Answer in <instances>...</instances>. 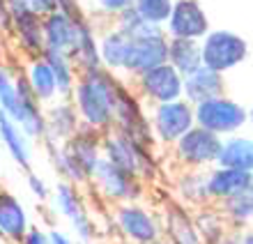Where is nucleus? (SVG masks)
I'll return each mask as SVG.
<instances>
[{
    "instance_id": "obj_12",
    "label": "nucleus",
    "mask_w": 253,
    "mask_h": 244,
    "mask_svg": "<svg viewBox=\"0 0 253 244\" xmlns=\"http://www.w3.org/2000/svg\"><path fill=\"white\" fill-rule=\"evenodd\" d=\"M138 88L143 97L154 104H168L182 97V76L168 62H164L138 76Z\"/></svg>"
},
{
    "instance_id": "obj_37",
    "label": "nucleus",
    "mask_w": 253,
    "mask_h": 244,
    "mask_svg": "<svg viewBox=\"0 0 253 244\" xmlns=\"http://www.w3.org/2000/svg\"><path fill=\"white\" fill-rule=\"evenodd\" d=\"M28 5L40 16H48V14L58 12V0H28Z\"/></svg>"
},
{
    "instance_id": "obj_39",
    "label": "nucleus",
    "mask_w": 253,
    "mask_h": 244,
    "mask_svg": "<svg viewBox=\"0 0 253 244\" xmlns=\"http://www.w3.org/2000/svg\"><path fill=\"white\" fill-rule=\"evenodd\" d=\"M97 2L108 14H120V12H125L126 7L133 5V0H97Z\"/></svg>"
},
{
    "instance_id": "obj_32",
    "label": "nucleus",
    "mask_w": 253,
    "mask_h": 244,
    "mask_svg": "<svg viewBox=\"0 0 253 244\" xmlns=\"http://www.w3.org/2000/svg\"><path fill=\"white\" fill-rule=\"evenodd\" d=\"M177 192L180 196L191 205H205L210 200V192H207V173H184L177 182Z\"/></svg>"
},
{
    "instance_id": "obj_16",
    "label": "nucleus",
    "mask_w": 253,
    "mask_h": 244,
    "mask_svg": "<svg viewBox=\"0 0 253 244\" xmlns=\"http://www.w3.org/2000/svg\"><path fill=\"white\" fill-rule=\"evenodd\" d=\"M101 141H104V134L81 125L79 132L74 134L67 143H62L67 154L74 159V164L87 175V182H90V175L94 173L97 164L104 159V154H101Z\"/></svg>"
},
{
    "instance_id": "obj_45",
    "label": "nucleus",
    "mask_w": 253,
    "mask_h": 244,
    "mask_svg": "<svg viewBox=\"0 0 253 244\" xmlns=\"http://www.w3.org/2000/svg\"><path fill=\"white\" fill-rule=\"evenodd\" d=\"M152 244H170V242H166V240H159V242H152Z\"/></svg>"
},
{
    "instance_id": "obj_46",
    "label": "nucleus",
    "mask_w": 253,
    "mask_h": 244,
    "mask_svg": "<svg viewBox=\"0 0 253 244\" xmlns=\"http://www.w3.org/2000/svg\"><path fill=\"white\" fill-rule=\"evenodd\" d=\"M251 182H253V173H251Z\"/></svg>"
},
{
    "instance_id": "obj_25",
    "label": "nucleus",
    "mask_w": 253,
    "mask_h": 244,
    "mask_svg": "<svg viewBox=\"0 0 253 244\" xmlns=\"http://www.w3.org/2000/svg\"><path fill=\"white\" fill-rule=\"evenodd\" d=\"M23 74H26L28 86H30V90H33L35 99H37L42 106L53 104L55 97H58V86H55L53 72H51V67L46 65V60L44 58L30 60L28 72H23Z\"/></svg>"
},
{
    "instance_id": "obj_26",
    "label": "nucleus",
    "mask_w": 253,
    "mask_h": 244,
    "mask_svg": "<svg viewBox=\"0 0 253 244\" xmlns=\"http://www.w3.org/2000/svg\"><path fill=\"white\" fill-rule=\"evenodd\" d=\"M42 58L46 60V65L51 67L53 72V79H55V86H58V97L60 99H72V93H74V86H76V67L74 62L69 60V55L60 51H51V49H44Z\"/></svg>"
},
{
    "instance_id": "obj_13",
    "label": "nucleus",
    "mask_w": 253,
    "mask_h": 244,
    "mask_svg": "<svg viewBox=\"0 0 253 244\" xmlns=\"http://www.w3.org/2000/svg\"><path fill=\"white\" fill-rule=\"evenodd\" d=\"M83 16H67L62 12H53L48 16H42V30H44V49L60 51L72 58Z\"/></svg>"
},
{
    "instance_id": "obj_24",
    "label": "nucleus",
    "mask_w": 253,
    "mask_h": 244,
    "mask_svg": "<svg viewBox=\"0 0 253 244\" xmlns=\"http://www.w3.org/2000/svg\"><path fill=\"white\" fill-rule=\"evenodd\" d=\"M76 67L79 74L85 72H94V69H101V58H99V42L94 40V33L90 23L85 19L81 21V30H79V42H76V49H74L72 58H69Z\"/></svg>"
},
{
    "instance_id": "obj_6",
    "label": "nucleus",
    "mask_w": 253,
    "mask_h": 244,
    "mask_svg": "<svg viewBox=\"0 0 253 244\" xmlns=\"http://www.w3.org/2000/svg\"><path fill=\"white\" fill-rule=\"evenodd\" d=\"M196 127L193 120V106L187 104L184 99L168 101V104H157L152 115H150V129L152 136L161 143H177L184 134Z\"/></svg>"
},
{
    "instance_id": "obj_19",
    "label": "nucleus",
    "mask_w": 253,
    "mask_h": 244,
    "mask_svg": "<svg viewBox=\"0 0 253 244\" xmlns=\"http://www.w3.org/2000/svg\"><path fill=\"white\" fill-rule=\"evenodd\" d=\"M221 95H223V79H221V74L212 72L207 67H200L182 79V97H187L184 101L191 106H198L207 99L221 97Z\"/></svg>"
},
{
    "instance_id": "obj_41",
    "label": "nucleus",
    "mask_w": 253,
    "mask_h": 244,
    "mask_svg": "<svg viewBox=\"0 0 253 244\" xmlns=\"http://www.w3.org/2000/svg\"><path fill=\"white\" fill-rule=\"evenodd\" d=\"M48 240H51V244H74L72 240L67 238L65 233H60V231H51L48 233Z\"/></svg>"
},
{
    "instance_id": "obj_42",
    "label": "nucleus",
    "mask_w": 253,
    "mask_h": 244,
    "mask_svg": "<svg viewBox=\"0 0 253 244\" xmlns=\"http://www.w3.org/2000/svg\"><path fill=\"white\" fill-rule=\"evenodd\" d=\"M216 244H242V235L240 233H226Z\"/></svg>"
},
{
    "instance_id": "obj_38",
    "label": "nucleus",
    "mask_w": 253,
    "mask_h": 244,
    "mask_svg": "<svg viewBox=\"0 0 253 244\" xmlns=\"http://www.w3.org/2000/svg\"><path fill=\"white\" fill-rule=\"evenodd\" d=\"M21 244H51V240H48V233H44L37 226H30L28 233L23 235V240H21Z\"/></svg>"
},
{
    "instance_id": "obj_15",
    "label": "nucleus",
    "mask_w": 253,
    "mask_h": 244,
    "mask_svg": "<svg viewBox=\"0 0 253 244\" xmlns=\"http://www.w3.org/2000/svg\"><path fill=\"white\" fill-rule=\"evenodd\" d=\"M207 16L203 7L196 0H177L173 5L170 19H168V30L175 40H198L207 33Z\"/></svg>"
},
{
    "instance_id": "obj_5",
    "label": "nucleus",
    "mask_w": 253,
    "mask_h": 244,
    "mask_svg": "<svg viewBox=\"0 0 253 244\" xmlns=\"http://www.w3.org/2000/svg\"><path fill=\"white\" fill-rule=\"evenodd\" d=\"M87 185L92 187L101 198H106L108 203L115 205L136 203L143 196V182L131 178V175H126L120 168H115L113 164H108L106 159H101L97 164Z\"/></svg>"
},
{
    "instance_id": "obj_10",
    "label": "nucleus",
    "mask_w": 253,
    "mask_h": 244,
    "mask_svg": "<svg viewBox=\"0 0 253 244\" xmlns=\"http://www.w3.org/2000/svg\"><path fill=\"white\" fill-rule=\"evenodd\" d=\"M12 30L19 40V47L23 53L30 55V60L42 58L44 53V30H42V16L35 14L28 5V0H7Z\"/></svg>"
},
{
    "instance_id": "obj_22",
    "label": "nucleus",
    "mask_w": 253,
    "mask_h": 244,
    "mask_svg": "<svg viewBox=\"0 0 253 244\" xmlns=\"http://www.w3.org/2000/svg\"><path fill=\"white\" fill-rule=\"evenodd\" d=\"M0 141H2L5 150L9 152V157H12L23 171H30V161H33L30 141L26 139V134L21 132V127L2 111H0Z\"/></svg>"
},
{
    "instance_id": "obj_8",
    "label": "nucleus",
    "mask_w": 253,
    "mask_h": 244,
    "mask_svg": "<svg viewBox=\"0 0 253 244\" xmlns=\"http://www.w3.org/2000/svg\"><path fill=\"white\" fill-rule=\"evenodd\" d=\"M115 226L118 231L133 244H152L159 242L164 231L152 212L140 207L138 203H122L115 207Z\"/></svg>"
},
{
    "instance_id": "obj_11",
    "label": "nucleus",
    "mask_w": 253,
    "mask_h": 244,
    "mask_svg": "<svg viewBox=\"0 0 253 244\" xmlns=\"http://www.w3.org/2000/svg\"><path fill=\"white\" fill-rule=\"evenodd\" d=\"M221 150V139L212 132H205L200 127H191L177 143H175V154L189 168H205V166L216 164Z\"/></svg>"
},
{
    "instance_id": "obj_40",
    "label": "nucleus",
    "mask_w": 253,
    "mask_h": 244,
    "mask_svg": "<svg viewBox=\"0 0 253 244\" xmlns=\"http://www.w3.org/2000/svg\"><path fill=\"white\" fill-rule=\"evenodd\" d=\"M58 12L67 14V16H79V2L76 0H58Z\"/></svg>"
},
{
    "instance_id": "obj_31",
    "label": "nucleus",
    "mask_w": 253,
    "mask_h": 244,
    "mask_svg": "<svg viewBox=\"0 0 253 244\" xmlns=\"http://www.w3.org/2000/svg\"><path fill=\"white\" fill-rule=\"evenodd\" d=\"M193 224H196V231H198L203 244H216L228 233L226 219H223V214L216 212V210L198 212L196 219H193Z\"/></svg>"
},
{
    "instance_id": "obj_30",
    "label": "nucleus",
    "mask_w": 253,
    "mask_h": 244,
    "mask_svg": "<svg viewBox=\"0 0 253 244\" xmlns=\"http://www.w3.org/2000/svg\"><path fill=\"white\" fill-rule=\"evenodd\" d=\"M221 214L223 219L233 221L235 226H244L253 219V185L247 187L244 192L235 194L221 203Z\"/></svg>"
},
{
    "instance_id": "obj_20",
    "label": "nucleus",
    "mask_w": 253,
    "mask_h": 244,
    "mask_svg": "<svg viewBox=\"0 0 253 244\" xmlns=\"http://www.w3.org/2000/svg\"><path fill=\"white\" fill-rule=\"evenodd\" d=\"M161 231L168 238L166 242L170 244H203L198 231H196V224H193V217L182 205H175V203L166 205Z\"/></svg>"
},
{
    "instance_id": "obj_28",
    "label": "nucleus",
    "mask_w": 253,
    "mask_h": 244,
    "mask_svg": "<svg viewBox=\"0 0 253 244\" xmlns=\"http://www.w3.org/2000/svg\"><path fill=\"white\" fill-rule=\"evenodd\" d=\"M168 65L180 74L182 79L193 74L196 69L203 67L200 60V47L191 40H175L168 44Z\"/></svg>"
},
{
    "instance_id": "obj_43",
    "label": "nucleus",
    "mask_w": 253,
    "mask_h": 244,
    "mask_svg": "<svg viewBox=\"0 0 253 244\" xmlns=\"http://www.w3.org/2000/svg\"><path fill=\"white\" fill-rule=\"evenodd\" d=\"M242 244H253V233H244L242 235Z\"/></svg>"
},
{
    "instance_id": "obj_3",
    "label": "nucleus",
    "mask_w": 253,
    "mask_h": 244,
    "mask_svg": "<svg viewBox=\"0 0 253 244\" xmlns=\"http://www.w3.org/2000/svg\"><path fill=\"white\" fill-rule=\"evenodd\" d=\"M126 139H131L133 143L152 150L154 136L150 129V120L145 118V113L140 108V101L136 99V95L122 83L118 90V99H115V108H113V129Z\"/></svg>"
},
{
    "instance_id": "obj_7",
    "label": "nucleus",
    "mask_w": 253,
    "mask_h": 244,
    "mask_svg": "<svg viewBox=\"0 0 253 244\" xmlns=\"http://www.w3.org/2000/svg\"><path fill=\"white\" fill-rule=\"evenodd\" d=\"M247 42L242 37L219 30V33L207 35L205 44L200 47V60H203V67L216 74H223L228 69H233L235 65H240L247 58Z\"/></svg>"
},
{
    "instance_id": "obj_35",
    "label": "nucleus",
    "mask_w": 253,
    "mask_h": 244,
    "mask_svg": "<svg viewBox=\"0 0 253 244\" xmlns=\"http://www.w3.org/2000/svg\"><path fill=\"white\" fill-rule=\"evenodd\" d=\"M0 111L7 113L9 118H16L19 113V95H16V83L14 74L7 67H0Z\"/></svg>"
},
{
    "instance_id": "obj_27",
    "label": "nucleus",
    "mask_w": 253,
    "mask_h": 244,
    "mask_svg": "<svg viewBox=\"0 0 253 244\" xmlns=\"http://www.w3.org/2000/svg\"><path fill=\"white\" fill-rule=\"evenodd\" d=\"M129 49H131V37H126L120 30L108 33L104 40L99 42V58H101V67L108 72L122 69L125 72L126 58H129Z\"/></svg>"
},
{
    "instance_id": "obj_29",
    "label": "nucleus",
    "mask_w": 253,
    "mask_h": 244,
    "mask_svg": "<svg viewBox=\"0 0 253 244\" xmlns=\"http://www.w3.org/2000/svg\"><path fill=\"white\" fill-rule=\"evenodd\" d=\"M42 143L46 147L48 159H51L53 168L58 171V175L62 178V182H69V185H76V187L87 185V175L74 164V159L67 154L65 146H58V143H51V141H42Z\"/></svg>"
},
{
    "instance_id": "obj_18",
    "label": "nucleus",
    "mask_w": 253,
    "mask_h": 244,
    "mask_svg": "<svg viewBox=\"0 0 253 244\" xmlns=\"http://www.w3.org/2000/svg\"><path fill=\"white\" fill-rule=\"evenodd\" d=\"M30 228V219L19 198L0 187V238L7 244H21Z\"/></svg>"
},
{
    "instance_id": "obj_36",
    "label": "nucleus",
    "mask_w": 253,
    "mask_h": 244,
    "mask_svg": "<svg viewBox=\"0 0 253 244\" xmlns=\"http://www.w3.org/2000/svg\"><path fill=\"white\" fill-rule=\"evenodd\" d=\"M28 189L33 192L35 198H40V200H46V198L51 196L46 182H44V180H42L37 173H33V171H28Z\"/></svg>"
},
{
    "instance_id": "obj_4",
    "label": "nucleus",
    "mask_w": 253,
    "mask_h": 244,
    "mask_svg": "<svg viewBox=\"0 0 253 244\" xmlns=\"http://www.w3.org/2000/svg\"><path fill=\"white\" fill-rule=\"evenodd\" d=\"M193 120L196 127L216 134L221 139L223 134H235L237 129H242V125L247 122V111L230 97L221 95L193 106Z\"/></svg>"
},
{
    "instance_id": "obj_34",
    "label": "nucleus",
    "mask_w": 253,
    "mask_h": 244,
    "mask_svg": "<svg viewBox=\"0 0 253 244\" xmlns=\"http://www.w3.org/2000/svg\"><path fill=\"white\" fill-rule=\"evenodd\" d=\"M133 7H136V12H138L150 26L159 28V23L170 19L173 0H133Z\"/></svg>"
},
{
    "instance_id": "obj_14",
    "label": "nucleus",
    "mask_w": 253,
    "mask_h": 244,
    "mask_svg": "<svg viewBox=\"0 0 253 244\" xmlns=\"http://www.w3.org/2000/svg\"><path fill=\"white\" fill-rule=\"evenodd\" d=\"M164 62H168V42L164 35L136 37V40H131L125 72L133 74V76H143L145 72L164 65Z\"/></svg>"
},
{
    "instance_id": "obj_17",
    "label": "nucleus",
    "mask_w": 253,
    "mask_h": 244,
    "mask_svg": "<svg viewBox=\"0 0 253 244\" xmlns=\"http://www.w3.org/2000/svg\"><path fill=\"white\" fill-rule=\"evenodd\" d=\"M44 120H46L44 141H51L58 146L67 143L81 129V118L74 108L72 99H60V101L48 104V108H44Z\"/></svg>"
},
{
    "instance_id": "obj_23",
    "label": "nucleus",
    "mask_w": 253,
    "mask_h": 244,
    "mask_svg": "<svg viewBox=\"0 0 253 244\" xmlns=\"http://www.w3.org/2000/svg\"><path fill=\"white\" fill-rule=\"evenodd\" d=\"M216 164L221 168L253 173V141L247 139V136H233L228 141H221Z\"/></svg>"
},
{
    "instance_id": "obj_44",
    "label": "nucleus",
    "mask_w": 253,
    "mask_h": 244,
    "mask_svg": "<svg viewBox=\"0 0 253 244\" xmlns=\"http://www.w3.org/2000/svg\"><path fill=\"white\" fill-rule=\"evenodd\" d=\"M247 120H249V122H251V125H253V108L247 113Z\"/></svg>"
},
{
    "instance_id": "obj_1",
    "label": "nucleus",
    "mask_w": 253,
    "mask_h": 244,
    "mask_svg": "<svg viewBox=\"0 0 253 244\" xmlns=\"http://www.w3.org/2000/svg\"><path fill=\"white\" fill-rule=\"evenodd\" d=\"M120 81L108 69H94V72L79 74L76 86L72 93V104L81 118V125L90 127L99 134H108L113 129V108Z\"/></svg>"
},
{
    "instance_id": "obj_2",
    "label": "nucleus",
    "mask_w": 253,
    "mask_h": 244,
    "mask_svg": "<svg viewBox=\"0 0 253 244\" xmlns=\"http://www.w3.org/2000/svg\"><path fill=\"white\" fill-rule=\"evenodd\" d=\"M101 154H104L108 164H113L115 168H120L126 175H131V178L140 180V182L154 178V173H157L152 150L133 143L131 139H126V136H122L118 132L104 134Z\"/></svg>"
},
{
    "instance_id": "obj_9",
    "label": "nucleus",
    "mask_w": 253,
    "mask_h": 244,
    "mask_svg": "<svg viewBox=\"0 0 253 244\" xmlns=\"http://www.w3.org/2000/svg\"><path fill=\"white\" fill-rule=\"evenodd\" d=\"M53 203H55V210L72 224L74 233H76V238L81 242L85 244L90 240H94L97 226H94L92 217L87 212V205L83 200V196H81L79 187L69 185V182H58L55 194H53Z\"/></svg>"
},
{
    "instance_id": "obj_33",
    "label": "nucleus",
    "mask_w": 253,
    "mask_h": 244,
    "mask_svg": "<svg viewBox=\"0 0 253 244\" xmlns=\"http://www.w3.org/2000/svg\"><path fill=\"white\" fill-rule=\"evenodd\" d=\"M118 30L125 33L126 37H150V35H161V30L157 26H150L138 12H136V7H126L125 12L118 14Z\"/></svg>"
},
{
    "instance_id": "obj_21",
    "label": "nucleus",
    "mask_w": 253,
    "mask_h": 244,
    "mask_svg": "<svg viewBox=\"0 0 253 244\" xmlns=\"http://www.w3.org/2000/svg\"><path fill=\"white\" fill-rule=\"evenodd\" d=\"M251 173L235 171V168H221L216 166L214 171L207 173V192H210V200H219L223 203L226 198L235 196V194L244 192L247 187H251Z\"/></svg>"
}]
</instances>
